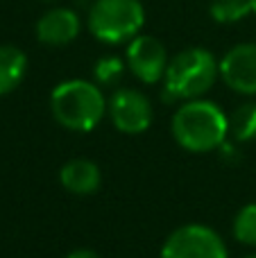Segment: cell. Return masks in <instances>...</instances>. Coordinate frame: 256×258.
Returning a JSON list of instances; mask_svg holds the SVG:
<instances>
[{
  "mask_svg": "<svg viewBox=\"0 0 256 258\" xmlns=\"http://www.w3.org/2000/svg\"><path fill=\"white\" fill-rule=\"evenodd\" d=\"M220 80L240 95H256V43H238L220 59Z\"/></svg>",
  "mask_w": 256,
  "mask_h": 258,
  "instance_id": "obj_8",
  "label": "cell"
},
{
  "mask_svg": "<svg viewBox=\"0 0 256 258\" xmlns=\"http://www.w3.org/2000/svg\"><path fill=\"white\" fill-rule=\"evenodd\" d=\"M109 118H111L113 127L122 134H136L148 132L152 125L154 109L152 102L145 98V93H141L139 89H118L113 91V95L109 98Z\"/></svg>",
  "mask_w": 256,
  "mask_h": 258,
  "instance_id": "obj_7",
  "label": "cell"
},
{
  "mask_svg": "<svg viewBox=\"0 0 256 258\" xmlns=\"http://www.w3.org/2000/svg\"><path fill=\"white\" fill-rule=\"evenodd\" d=\"M125 68H127V61L116 54H104L95 61L93 66V77H95V84L98 86H113L122 80L125 75Z\"/></svg>",
  "mask_w": 256,
  "mask_h": 258,
  "instance_id": "obj_14",
  "label": "cell"
},
{
  "mask_svg": "<svg viewBox=\"0 0 256 258\" xmlns=\"http://www.w3.org/2000/svg\"><path fill=\"white\" fill-rule=\"evenodd\" d=\"M229 136L238 143L256 141V102H245L229 116Z\"/></svg>",
  "mask_w": 256,
  "mask_h": 258,
  "instance_id": "obj_13",
  "label": "cell"
},
{
  "mask_svg": "<svg viewBox=\"0 0 256 258\" xmlns=\"http://www.w3.org/2000/svg\"><path fill=\"white\" fill-rule=\"evenodd\" d=\"M27 73V57L16 45H0V95L18 89Z\"/></svg>",
  "mask_w": 256,
  "mask_h": 258,
  "instance_id": "obj_11",
  "label": "cell"
},
{
  "mask_svg": "<svg viewBox=\"0 0 256 258\" xmlns=\"http://www.w3.org/2000/svg\"><path fill=\"white\" fill-rule=\"evenodd\" d=\"M254 14L252 0H211L209 5V16L220 25H234Z\"/></svg>",
  "mask_w": 256,
  "mask_h": 258,
  "instance_id": "obj_12",
  "label": "cell"
},
{
  "mask_svg": "<svg viewBox=\"0 0 256 258\" xmlns=\"http://www.w3.org/2000/svg\"><path fill=\"white\" fill-rule=\"evenodd\" d=\"M59 181L73 195H93L102 186V172L89 159H71L59 170Z\"/></svg>",
  "mask_w": 256,
  "mask_h": 258,
  "instance_id": "obj_10",
  "label": "cell"
},
{
  "mask_svg": "<svg viewBox=\"0 0 256 258\" xmlns=\"http://www.w3.org/2000/svg\"><path fill=\"white\" fill-rule=\"evenodd\" d=\"M66 258H102V256L93 249H75V251H71Z\"/></svg>",
  "mask_w": 256,
  "mask_h": 258,
  "instance_id": "obj_16",
  "label": "cell"
},
{
  "mask_svg": "<svg viewBox=\"0 0 256 258\" xmlns=\"http://www.w3.org/2000/svg\"><path fill=\"white\" fill-rule=\"evenodd\" d=\"M43 3H52V0H43Z\"/></svg>",
  "mask_w": 256,
  "mask_h": 258,
  "instance_id": "obj_19",
  "label": "cell"
},
{
  "mask_svg": "<svg viewBox=\"0 0 256 258\" xmlns=\"http://www.w3.org/2000/svg\"><path fill=\"white\" fill-rule=\"evenodd\" d=\"M36 39L48 48H63L82 32V18L71 7H52L36 21Z\"/></svg>",
  "mask_w": 256,
  "mask_h": 258,
  "instance_id": "obj_9",
  "label": "cell"
},
{
  "mask_svg": "<svg viewBox=\"0 0 256 258\" xmlns=\"http://www.w3.org/2000/svg\"><path fill=\"white\" fill-rule=\"evenodd\" d=\"M159 258H229L222 238L207 224H184L166 238Z\"/></svg>",
  "mask_w": 256,
  "mask_h": 258,
  "instance_id": "obj_5",
  "label": "cell"
},
{
  "mask_svg": "<svg viewBox=\"0 0 256 258\" xmlns=\"http://www.w3.org/2000/svg\"><path fill=\"white\" fill-rule=\"evenodd\" d=\"M252 9H254V16H256V0H252Z\"/></svg>",
  "mask_w": 256,
  "mask_h": 258,
  "instance_id": "obj_17",
  "label": "cell"
},
{
  "mask_svg": "<svg viewBox=\"0 0 256 258\" xmlns=\"http://www.w3.org/2000/svg\"><path fill=\"white\" fill-rule=\"evenodd\" d=\"M177 145L193 154L220 150L229 136V116L211 100L181 102L170 122Z\"/></svg>",
  "mask_w": 256,
  "mask_h": 258,
  "instance_id": "obj_1",
  "label": "cell"
},
{
  "mask_svg": "<svg viewBox=\"0 0 256 258\" xmlns=\"http://www.w3.org/2000/svg\"><path fill=\"white\" fill-rule=\"evenodd\" d=\"M125 61L130 73L143 84H159L168 71V50L157 36L139 34L127 43Z\"/></svg>",
  "mask_w": 256,
  "mask_h": 258,
  "instance_id": "obj_6",
  "label": "cell"
},
{
  "mask_svg": "<svg viewBox=\"0 0 256 258\" xmlns=\"http://www.w3.org/2000/svg\"><path fill=\"white\" fill-rule=\"evenodd\" d=\"M234 238L247 247H256V204H247L234 218Z\"/></svg>",
  "mask_w": 256,
  "mask_h": 258,
  "instance_id": "obj_15",
  "label": "cell"
},
{
  "mask_svg": "<svg viewBox=\"0 0 256 258\" xmlns=\"http://www.w3.org/2000/svg\"><path fill=\"white\" fill-rule=\"evenodd\" d=\"M86 25L100 43H130L143 32L145 7L141 0H93L86 12Z\"/></svg>",
  "mask_w": 256,
  "mask_h": 258,
  "instance_id": "obj_4",
  "label": "cell"
},
{
  "mask_svg": "<svg viewBox=\"0 0 256 258\" xmlns=\"http://www.w3.org/2000/svg\"><path fill=\"white\" fill-rule=\"evenodd\" d=\"M245 258H256V254H252V256H245Z\"/></svg>",
  "mask_w": 256,
  "mask_h": 258,
  "instance_id": "obj_18",
  "label": "cell"
},
{
  "mask_svg": "<svg viewBox=\"0 0 256 258\" xmlns=\"http://www.w3.org/2000/svg\"><path fill=\"white\" fill-rule=\"evenodd\" d=\"M107 107L102 89L89 80L59 82L50 93L52 118L68 132L86 134L95 129L107 116Z\"/></svg>",
  "mask_w": 256,
  "mask_h": 258,
  "instance_id": "obj_3",
  "label": "cell"
},
{
  "mask_svg": "<svg viewBox=\"0 0 256 258\" xmlns=\"http://www.w3.org/2000/svg\"><path fill=\"white\" fill-rule=\"evenodd\" d=\"M220 77V61L207 48H186L170 59L163 77L161 100L168 104L198 100Z\"/></svg>",
  "mask_w": 256,
  "mask_h": 258,
  "instance_id": "obj_2",
  "label": "cell"
}]
</instances>
